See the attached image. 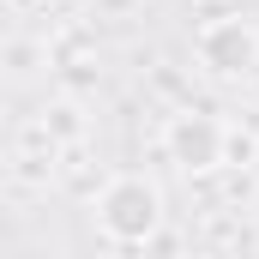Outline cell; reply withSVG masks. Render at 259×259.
<instances>
[{"label": "cell", "mask_w": 259, "mask_h": 259, "mask_svg": "<svg viewBox=\"0 0 259 259\" xmlns=\"http://www.w3.org/2000/svg\"><path fill=\"white\" fill-rule=\"evenodd\" d=\"M205 61L223 66V72H247V61H253V36H247L241 24H223V30L205 36Z\"/></svg>", "instance_id": "cell-2"}, {"label": "cell", "mask_w": 259, "mask_h": 259, "mask_svg": "<svg viewBox=\"0 0 259 259\" xmlns=\"http://www.w3.org/2000/svg\"><path fill=\"white\" fill-rule=\"evenodd\" d=\"M175 145H181V157L211 163V127H181V133H175Z\"/></svg>", "instance_id": "cell-3"}, {"label": "cell", "mask_w": 259, "mask_h": 259, "mask_svg": "<svg viewBox=\"0 0 259 259\" xmlns=\"http://www.w3.org/2000/svg\"><path fill=\"white\" fill-rule=\"evenodd\" d=\"M103 223H109L115 235H145V229L157 223V193H151L145 181H121L115 193L103 199Z\"/></svg>", "instance_id": "cell-1"}]
</instances>
